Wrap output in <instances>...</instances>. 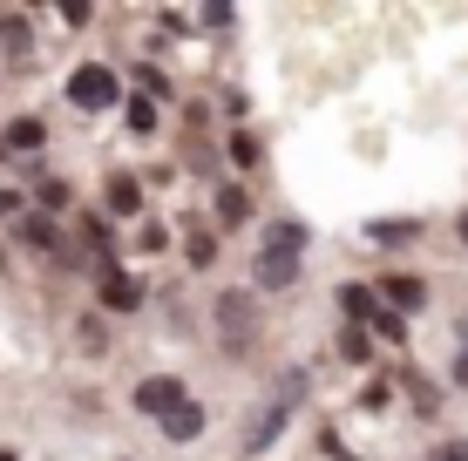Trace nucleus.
Masks as SVG:
<instances>
[{"instance_id": "28", "label": "nucleus", "mask_w": 468, "mask_h": 461, "mask_svg": "<svg viewBox=\"0 0 468 461\" xmlns=\"http://www.w3.org/2000/svg\"><path fill=\"white\" fill-rule=\"evenodd\" d=\"M462 346H468V320H462Z\"/></svg>"}, {"instance_id": "15", "label": "nucleus", "mask_w": 468, "mask_h": 461, "mask_svg": "<svg viewBox=\"0 0 468 461\" xmlns=\"http://www.w3.org/2000/svg\"><path fill=\"white\" fill-rule=\"evenodd\" d=\"M122 122H129V136H150L156 130V102H143V95H136V102H122Z\"/></svg>"}, {"instance_id": "19", "label": "nucleus", "mask_w": 468, "mask_h": 461, "mask_svg": "<svg viewBox=\"0 0 468 461\" xmlns=\"http://www.w3.org/2000/svg\"><path fill=\"white\" fill-rule=\"evenodd\" d=\"M0 35H7V55H14V61H21V55H27V47H35V35H27V27H21V21H0Z\"/></svg>"}, {"instance_id": "1", "label": "nucleus", "mask_w": 468, "mask_h": 461, "mask_svg": "<svg viewBox=\"0 0 468 461\" xmlns=\"http://www.w3.org/2000/svg\"><path fill=\"white\" fill-rule=\"evenodd\" d=\"M305 245H313V231L299 225V217H279V225H265L251 251V292H292L299 272H305Z\"/></svg>"}, {"instance_id": "10", "label": "nucleus", "mask_w": 468, "mask_h": 461, "mask_svg": "<svg viewBox=\"0 0 468 461\" xmlns=\"http://www.w3.org/2000/svg\"><path fill=\"white\" fill-rule=\"evenodd\" d=\"M41 142H48V130H41L35 116H14L7 130H0V150H7V156H35Z\"/></svg>"}, {"instance_id": "14", "label": "nucleus", "mask_w": 468, "mask_h": 461, "mask_svg": "<svg viewBox=\"0 0 468 461\" xmlns=\"http://www.w3.org/2000/svg\"><path fill=\"white\" fill-rule=\"evenodd\" d=\"M197 435H204V407H197V401H190L184 414L164 421V441H176V448H184V441H197Z\"/></svg>"}, {"instance_id": "27", "label": "nucleus", "mask_w": 468, "mask_h": 461, "mask_svg": "<svg viewBox=\"0 0 468 461\" xmlns=\"http://www.w3.org/2000/svg\"><path fill=\"white\" fill-rule=\"evenodd\" d=\"M0 461H14V448H0Z\"/></svg>"}, {"instance_id": "22", "label": "nucleus", "mask_w": 468, "mask_h": 461, "mask_svg": "<svg viewBox=\"0 0 468 461\" xmlns=\"http://www.w3.org/2000/svg\"><path fill=\"white\" fill-rule=\"evenodd\" d=\"M55 14H61V21H69V27H89V14H95V7H89V0H61Z\"/></svg>"}, {"instance_id": "25", "label": "nucleus", "mask_w": 468, "mask_h": 461, "mask_svg": "<svg viewBox=\"0 0 468 461\" xmlns=\"http://www.w3.org/2000/svg\"><path fill=\"white\" fill-rule=\"evenodd\" d=\"M27 204H21V190H0V217H21Z\"/></svg>"}, {"instance_id": "17", "label": "nucleus", "mask_w": 468, "mask_h": 461, "mask_svg": "<svg viewBox=\"0 0 468 461\" xmlns=\"http://www.w3.org/2000/svg\"><path fill=\"white\" fill-rule=\"evenodd\" d=\"M340 353L353 360V367H360V360L374 353V332H367V326H346V332H340Z\"/></svg>"}, {"instance_id": "11", "label": "nucleus", "mask_w": 468, "mask_h": 461, "mask_svg": "<svg viewBox=\"0 0 468 461\" xmlns=\"http://www.w3.org/2000/svg\"><path fill=\"white\" fill-rule=\"evenodd\" d=\"M102 197H109V211H116V217H136V211H143V183L129 177V170H116V177H109Z\"/></svg>"}, {"instance_id": "23", "label": "nucleus", "mask_w": 468, "mask_h": 461, "mask_svg": "<svg viewBox=\"0 0 468 461\" xmlns=\"http://www.w3.org/2000/svg\"><path fill=\"white\" fill-rule=\"evenodd\" d=\"M82 237H89L95 251H102V245H109V225H102V217H82Z\"/></svg>"}, {"instance_id": "16", "label": "nucleus", "mask_w": 468, "mask_h": 461, "mask_svg": "<svg viewBox=\"0 0 468 461\" xmlns=\"http://www.w3.org/2000/svg\"><path fill=\"white\" fill-rule=\"evenodd\" d=\"M367 332H374V340H387V346H408V320H400L394 306H387V312H380V320L367 326Z\"/></svg>"}, {"instance_id": "9", "label": "nucleus", "mask_w": 468, "mask_h": 461, "mask_svg": "<svg viewBox=\"0 0 468 461\" xmlns=\"http://www.w3.org/2000/svg\"><path fill=\"white\" fill-rule=\"evenodd\" d=\"M251 211H258V204H251L245 183H224V190H218V231H245Z\"/></svg>"}, {"instance_id": "12", "label": "nucleus", "mask_w": 468, "mask_h": 461, "mask_svg": "<svg viewBox=\"0 0 468 461\" xmlns=\"http://www.w3.org/2000/svg\"><path fill=\"white\" fill-rule=\"evenodd\" d=\"M374 245H414L421 237V217H380V225H367Z\"/></svg>"}, {"instance_id": "13", "label": "nucleus", "mask_w": 468, "mask_h": 461, "mask_svg": "<svg viewBox=\"0 0 468 461\" xmlns=\"http://www.w3.org/2000/svg\"><path fill=\"white\" fill-rule=\"evenodd\" d=\"M224 156H231L238 170H258V163H265V150H258L251 130H231V136H224Z\"/></svg>"}, {"instance_id": "7", "label": "nucleus", "mask_w": 468, "mask_h": 461, "mask_svg": "<svg viewBox=\"0 0 468 461\" xmlns=\"http://www.w3.org/2000/svg\"><path fill=\"white\" fill-rule=\"evenodd\" d=\"M380 299L400 312V320H408V312H421V306H428V285L414 278V272H387V278H380Z\"/></svg>"}, {"instance_id": "21", "label": "nucleus", "mask_w": 468, "mask_h": 461, "mask_svg": "<svg viewBox=\"0 0 468 461\" xmlns=\"http://www.w3.org/2000/svg\"><path fill=\"white\" fill-rule=\"evenodd\" d=\"M428 461H468V435H448V441H434V455Z\"/></svg>"}, {"instance_id": "2", "label": "nucleus", "mask_w": 468, "mask_h": 461, "mask_svg": "<svg viewBox=\"0 0 468 461\" xmlns=\"http://www.w3.org/2000/svg\"><path fill=\"white\" fill-rule=\"evenodd\" d=\"M211 320H218V346L238 360V353H251V346H258V332H265V306H258V292L231 285V292H218Z\"/></svg>"}, {"instance_id": "26", "label": "nucleus", "mask_w": 468, "mask_h": 461, "mask_svg": "<svg viewBox=\"0 0 468 461\" xmlns=\"http://www.w3.org/2000/svg\"><path fill=\"white\" fill-rule=\"evenodd\" d=\"M455 237H462V245H468V211H462V217H455Z\"/></svg>"}, {"instance_id": "8", "label": "nucleus", "mask_w": 468, "mask_h": 461, "mask_svg": "<svg viewBox=\"0 0 468 461\" xmlns=\"http://www.w3.org/2000/svg\"><path fill=\"white\" fill-rule=\"evenodd\" d=\"M340 312H346V326H374L380 320V312H387V299L374 292V285H340Z\"/></svg>"}, {"instance_id": "6", "label": "nucleus", "mask_w": 468, "mask_h": 461, "mask_svg": "<svg viewBox=\"0 0 468 461\" xmlns=\"http://www.w3.org/2000/svg\"><path fill=\"white\" fill-rule=\"evenodd\" d=\"M95 292H102L109 312H136V306H143V278L122 272V265H102V285H95Z\"/></svg>"}, {"instance_id": "20", "label": "nucleus", "mask_w": 468, "mask_h": 461, "mask_svg": "<svg viewBox=\"0 0 468 461\" xmlns=\"http://www.w3.org/2000/svg\"><path fill=\"white\" fill-rule=\"evenodd\" d=\"M27 245H35V251H55V225H48V217H27Z\"/></svg>"}, {"instance_id": "4", "label": "nucleus", "mask_w": 468, "mask_h": 461, "mask_svg": "<svg viewBox=\"0 0 468 461\" xmlns=\"http://www.w3.org/2000/svg\"><path fill=\"white\" fill-rule=\"evenodd\" d=\"M69 102L82 109V116H102V109H116V102H122L116 68H102V61H82V68L69 75Z\"/></svg>"}, {"instance_id": "24", "label": "nucleus", "mask_w": 468, "mask_h": 461, "mask_svg": "<svg viewBox=\"0 0 468 461\" xmlns=\"http://www.w3.org/2000/svg\"><path fill=\"white\" fill-rule=\"evenodd\" d=\"M448 380H455V387L468 393V346H455V367H448Z\"/></svg>"}, {"instance_id": "18", "label": "nucleus", "mask_w": 468, "mask_h": 461, "mask_svg": "<svg viewBox=\"0 0 468 461\" xmlns=\"http://www.w3.org/2000/svg\"><path fill=\"white\" fill-rule=\"evenodd\" d=\"M184 258H190V272H197V265H211V231H190V237H184Z\"/></svg>"}, {"instance_id": "3", "label": "nucleus", "mask_w": 468, "mask_h": 461, "mask_svg": "<svg viewBox=\"0 0 468 461\" xmlns=\"http://www.w3.org/2000/svg\"><path fill=\"white\" fill-rule=\"evenodd\" d=\"M299 393H305V380H292V387H285V393H271V401L265 407H258V421H251V435L245 441H238V455H265L271 448V441H279L285 435V427H292V407H299Z\"/></svg>"}, {"instance_id": "5", "label": "nucleus", "mask_w": 468, "mask_h": 461, "mask_svg": "<svg viewBox=\"0 0 468 461\" xmlns=\"http://www.w3.org/2000/svg\"><path fill=\"white\" fill-rule=\"evenodd\" d=\"M129 401H136V414H150L156 427H164L170 414H184L190 407V387L176 373H150V380H136V393H129Z\"/></svg>"}]
</instances>
